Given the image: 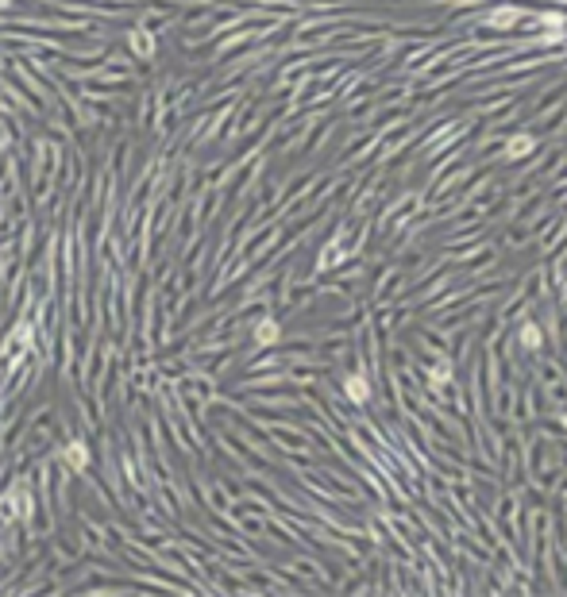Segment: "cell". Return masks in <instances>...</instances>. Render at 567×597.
<instances>
[{"mask_svg": "<svg viewBox=\"0 0 567 597\" xmlns=\"http://www.w3.org/2000/svg\"><path fill=\"white\" fill-rule=\"evenodd\" d=\"M278 335H282V328H278L274 316H263V320L255 324V343H263V347H267V343H278Z\"/></svg>", "mask_w": 567, "mask_h": 597, "instance_id": "obj_6", "label": "cell"}, {"mask_svg": "<svg viewBox=\"0 0 567 597\" xmlns=\"http://www.w3.org/2000/svg\"><path fill=\"white\" fill-rule=\"evenodd\" d=\"M59 459H62V463H66V466H74V470H85V466L93 463L89 447H85L81 440H66V443H62V447H59Z\"/></svg>", "mask_w": 567, "mask_h": 597, "instance_id": "obj_3", "label": "cell"}, {"mask_svg": "<svg viewBox=\"0 0 567 597\" xmlns=\"http://www.w3.org/2000/svg\"><path fill=\"white\" fill-rule=\"evenodd\" d=\"M541 42L544 47H559V42H567V24H564V16L559 12H544L541 16Z\"/></svg>", "mask_w": 567, "mask_h": 597, "instance_id": "obj_2", "label": "cell"}, {"mask_svg": "<svg viewBox=\"0 0 567 597\" xmlns=\"http://www.w3.org/2000/svg\"><path fill=\"white\" fill-rule=\"evenodd\" d=\"M518 343L525 351H541L544 347V332H541V324L536 320H521V328H518Z\"/></svg>", "mask_w": 567, "mask_h": 597, "instance_id": "obj_5", "label": "cell"}, {"mask_svg": "<svg viewBox=\"0 0 567 597\" xmlns=\"http://www.w3.org/2000/svg\"><path fill=\"white\" fill-rule=\"evenodd\" d=\"M444 382H451V370H433L428 374V385H433V390H440Z\"/></svg>", "mask_w": 567, "mask_h": 597, "instance_id": "obj_8", "label": "cell"}, {"mask_svg": "<svg viewBox=\"0 0 567 597\" xmlns=\"http://www.w3.org/2000/svg\"><path fill=\"white\" fill-rule=\"evenodd\" d=\"M340 385H343V397L348 401H355V405H367L371 397H375V390H371V378L363 370H351V374H343L340 378Z\"/></svg>", "mask_w": 567, "mask_h": 597, "instance_id": "obj_1", "label": "cell"}, {"mask_svg": "<svg viewBox=\"0 0 567 597\" xmlns=\"http://www.w3.org/2000/svg\"><path fill=\"white\" fill-rule=\"evenodd\" d=\"M533 147H536V139H533V135H513V139L506 143V154H509V158H525Z\"/></svg>", "mask_w": 567, "mask_h": 597, "instance_id": "obj_7", "label": "cell"}, {"mask_svg": "<svg viewBox=\"0 0 567 597\" xmlns=\"http://www.w3.org/2000/svg\"><path fill=\"white\" fill-rule=\"evenodd\" d=\"M135 50H143V54H150V50H155V39H150V35H135Z\"/></svg>", "mask_w": 567, "mask_h": 597, "instance_id": "obj_9", "label": "cell"}, {"mask_svg": "<svg viewBox=\"0 0 567 597\" xmlns=\"http://www.w3.org/2000/svg\"><path fill=\"white\" fill-rule=\"evenodd\" d=\"M521 19H525V8H518V4H502V8L486 12V27H518Z\"/></svg>", "mask_w": 567, "mask_h": 597, "instance_id": "obj_4", "label": "cell"}]
</instances>
